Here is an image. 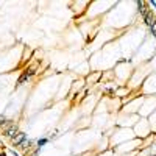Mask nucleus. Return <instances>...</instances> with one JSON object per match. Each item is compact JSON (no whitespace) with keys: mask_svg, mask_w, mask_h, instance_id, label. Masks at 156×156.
<instances>
[{"mask_svg":"<svg viewBox=\"0 0 156 156\" xmlns=\"http://www.w3.org/2000/svg\"><path fill=\"white\" fill-rule=\"evenodd\" d=\"M12 142H14V145H17V147H23V148H27V145H30L28 136L25 134V133H19L14 139H12Z\"/></svg>","mask_w":156,"mask_h":156,"instance_id":"1","label":"nucleus"},{"mask_svg":"<svg viewBox=\"0 0 156 156\" xmlns=\"http://www.w3.org/2000/svg\"><path fill=\"white\" fill-rule=\"evenodd\" d=\"M3 134H5V136H8V137H12V139H14V137L19 134V131H17V126H16V125H11L9 128H6L5 131H3Z\"/></svg>","mask_w":156,"mask_h":156,"instance_id":"2","label":"nucleus"},{"mask_svg":"<svg viewBox=\"0 0 156 156\" xmlns=\"http://www.w3.org/2000/svg\"><path fill=\"white\" fill-rule=\"evenodd\" d=\"M48 137H39L37 140H36V145H37V148H42L44 145H47L48 144Z\"/></svg>","mask_w":156,"mask_h":156,"instance_id":"3","label":"nucleus"},{"mask_svg":"<svg viewBox=\"0 0 156 156\" xmlns=\"http://www.w3.org/2000/svg\"><path fill=\"white\" fill-rule=\"evenodd\" d=\"M148 5H150L151 8H154V9H156V2H148Z\"/></svg>","mask_w":156,"mask_h":156,"instance_id":"4","label":"nucleus"},{"mask_svg":"<svg viewBox=\"0 0 156 156\" xmlns=\"http://www.w3.org/2000/svg\"><path fill=\"white\" fill-rule=\"evenodd\" d=\"M0 156H5V153H3V154H0Z\"/></svg>","mask_w":156,"mask_h":156,"instance_id":"5","label":"nucleus"}]
</instances>
